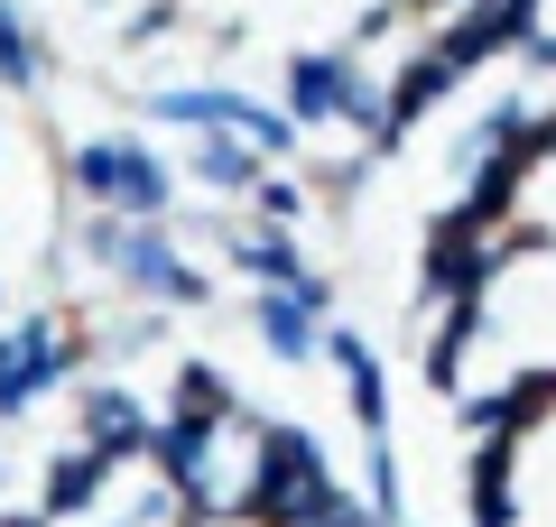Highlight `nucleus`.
Instances as JSON below:
<instances>
[{"mask_svg":"<svg viewBox=\"0 0 556 527\" xmlns=\"http://www.w3.org/2000/svg\"><path fill=\"white\" fill-rule=\"evenodd\" d=\"M84 361H93V343H84V324L65 306L10 314V324H0V426H20V416H38L56 389H75Z\"/></svg>","mask_w":556,"mask_h":527,"instance_id":"nucleus-5","label":"nucleus"},{"mask_svg":"<svg viewBox=\"0 0 556 527\" xmlns=\"http://www.w3.org/2000/svg\"><path fill=\"white\" fill-rule=\"evenodd\" d=\"M84 259H93L102 278H112L130 306L149 314H186V306H214V278L186 259V241L167 232V222H112V214H84Z\"/></svg>","mask_w":556,"mask_h":527,"instance_id":"nucleus-2","label":"nucleus"},{"mask_svg":"<svg viewBox=\"0 0 556 527\" xmlns=\"http://www.w3.org/2000/svg\"><path fill=\"white\" fill-rule=\"evenodd\" d=\"M65 185H75L84 214H112V222H167L177 214V167L130 130H84L65 149Z\"/></svg>","mask_w":556,"mask_h":527,"instance_id":"nucleus-3","label":"nucleus"},{"mask_svg":"<svg viewBox=\"0 0 556 527\" xmlns=\"http://www.w3.org/2000/svg\"><path fill=\"white\" fill-rule=\"evenodd\" d=\"M0 93H28V102L47 93V38L20 0H0Z\"/></svg>","mask_w":556,"mask_h":527,"instance_id":"nucleus-12","label":"nucleus"},{"mask_svg":"<svg viewBox=\"0 0 556 527\" xmlns=\"http://www.w3.org/2000/svg\"><path fill=\"white\" fill-rule=\"evenodd\" d=\"M0 490H10V463H0Z\"/></svg>","mask_w":556,"mask_h":527,"instance_id":"nucleus-16","label":"nucleus"},{"mask_svg":"<svg viewBox=\"0 0 556 527\" xmlns=\"http://www.w3.org/2000/svg\"><path fill=\"white\" fill-rule=\"evenodd\" d=\"M0 296H10V287H0Z\"/></svg>","mask_w":556,"mask_h":527,"instance_id":"nucleus-17","label":"nucleus"},{"mask_svg":"<svg viewBox=\"0 0 556 527\" xmlns=\"http://www.w3.org/2000/svg\"><path fill=\"white\" fill-rule=\"evenodd\" d=\"M278 93H288L278 112L298 120V130H334L362 157H380V75L353 47H298L288 75H278Z\"/></svg>","mask_w":556,"mask_h":527,"instance_id":"nucleus-4","label":"nucleus"},{"mask_svg":"<svg viewBox=\"0 0 556 527\" xmlns=\"http://www.w3.org/2000/svg\"><path fill=\"white\" fill-rule=\"evenodd\" d=\"M0 527H47V518H38V509H0Z\"/></svg>","mask_w":556,"mask_h":527,"instance_id":"nucleus-14","label":"nucleus"},{"mask_svg":"<svg viewBox=\"0 0 556 527\" xmlns=\"http://www.w3.org/2000/svg\"><path fill=\"white\" fill-rule=\"evenodd\" d=\"M112 481H121V463H102L93 445H56V453H47V472H38V518H47V527H84V518H102Z\"/></svg>","mask_w":556,"mask_h":527,"instance_id":"nucleus-10","label":"nucleus"},{"mask_svg":"<svg viewBox=\"0 0 556 527\" xmlns=\"http://www.w3.org/2000/svg\"><path fill=\"white\" fill-rule=\"evenodd\" d=\"M343 490L334 453L298 426V416H260V463H251V518L260 527H306V509Z\"/></svg>","mask_w":556,"mask_h":527,"instance_id":"nucleus-6","label":"nucleus"},{"mask_svg":"<svg viewBox=\"0 0 556 527\" xmlns=\"http://www.w3.org/2000/svg\"><path fill=\"white\" fill-rule=\"evenodd\" d=\"M464 389H556V241L510 222L473 296V371Z\"/></svg>","mask_w":556,"mask_h":527,"instance_id":"nucleus-1","label":"nucleus"},{"mask_svg":"<svg viewBox=\"0 0 556 527\" xmlns=\"http://www.w3.org/2000/svg\"><path fill=\"white\" fill-rule=\"evenodd\" d=\"M75 445H93L102 463H149V445H159V408H149L121 371H93L75 389Z\"/></svg>","mask_w":556,"mask_h":527,"instance_id":"nucleus-7","label":"nucleus"},{"mask_svg":"<svg viewBox=\"0 0 556 527\" xmlns=\"http://www.w3.org/2000/svg\"><path fill=\"white\" fill-rule=\"evenodd\" d=\"M325 371L343 380V408H353L362 445H390V361L371 351V333H353V324H325Z\"/></svg>","mask_w":556,"mask_h":527,"instance_id":"nucleus-8","label":"nucleus"},{"mask_svg":"<svg viewBox=\"0 0 556 527\" xmlns=\"http://www.w3.org/2000/svg\"><path fill=\"white\" fill-rule=\"evenodd\" d=\"M464 527H519V435H482L464 453Z\"/></svg>","mask_w":556,"mask_h":527,"instance_id":"nucleus-11","label":"nucleus"},{"mask_svg":"<svg viewBox=\"0 0 556 527\" xmlns=\"http://www.w3.org/2000/svg\"><path fill=\"white\" fill-rule=\"evenodd\" d=\"M177 20H186L177 0H139L130 20H121V47H159V38H177Z\"/></svg>","mask_w":556,"mask_h":527,"instance_id":"nucleus-13","label":"nucleus"},{"mask_svg":"<svg viewBox=\"0 0 556 527\" xmlns=\"http://www.w3.org/2000/svg\"><path fill=\"white\" fill-rule=\"evenodd\" d=\"M325 324H334V296H278V287L251 296V333H260V351H269L278 371L325 361Z\"/></svg>","mask_w":556,"mask_h":527,"instance_id":"nucleus-9","label":"nucleus"},{"mask_svg":"<svg viewBox=\"0 0 556 527\" xmlns=\"http://www.w3.org/2000/svg\"><path fill=\"white\" fill-rule=\"evenodd\" d=\"M186 527H260V518H186Z\"/></svg>","mask_w":556,"mask_h":527,"instance_id":"nucleus-15","label":"nucleus"}]
</instances>
